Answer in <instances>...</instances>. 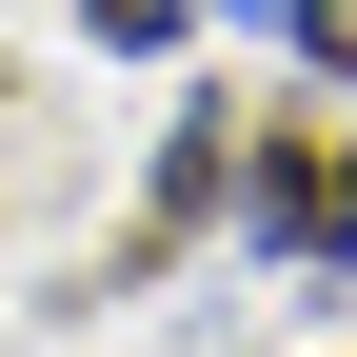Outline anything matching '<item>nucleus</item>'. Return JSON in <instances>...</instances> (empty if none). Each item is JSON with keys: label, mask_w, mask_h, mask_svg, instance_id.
Here are the masks:
<instances>
[{"label": "nucleus", "mask_w": 357, "mask_h": 357, "mask_svg": "<svg viewBox=\"0 0 357 357\" xmlns=\"http://www.w3.org/2000/svg\"><path fill=\"white\" fill-rule=\"evenodd\" d=\"M238 218L298 258V278H337V258H357V139H258L238 159Z\"/></svg>", "instance_id": "f257e3e1"}, {"label": "nucleus", "mask_w": 357, "mask_h": 357, "mask_svg": "<svg viewBox=\"0 0 357 357\" xmlns=\"http://www.w3.org/2000/svg\"><path fill=\"white\" fill-rule=\"evenodd\" d=\"M218 199H238V119H178V139H159V178H139V218L178 238V218H218Z\"/></svg>", "instance_id": "f03ea898"}, {"label": "nucleus", "mask_w": 357, "mask_h": 357, "mask_svg": "<svg viewBox=\"0 0 357 357\" xmlns=\"http://www.w3.org/2000/svg\"><path fill=\"white\" fill-rule=\"evenodd\" d=\"M278 40H298V60H318L337 100H357V0H278Z\"/></svg>", "instance_id": "7ed1b4c3"}, {"label": "nucleus", "mask_w": 357, "mask_h": 357, "mask_svg": "<svg viewBox=\"0 0 357 357\" xmlns=\"http://www.w3.org/2000/svg\"><path fill=\"white\" fill-rule=\"evenodd\" d=\"M79 20H100V40H119V60H159V40H178V20H199V0H79Z\"/></svg>", "instance_id": "20e7f679"}, {"label": "nucleus", "mask_w": 357, "mask_h": 357, "mask_svg": "<svg viewBox=\"0 0 357 357\" xmlns=\"http://www.w3.org/2000/svg\"><path fill=\"white\" fill-rule=\"evenodd\" d=\"M238 20H278V0H238Z\"/></svg>", "instance_id": "39448f33"}]
</instances>
